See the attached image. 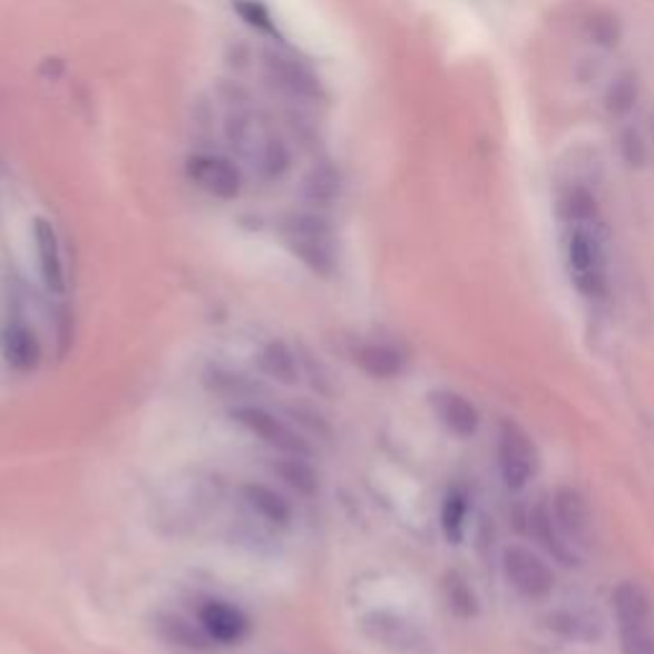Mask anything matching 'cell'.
Here are the masks:
<instances>
[{"label":"cell","instance_id":"2","mask_svg":"<svg viewBox=\"0 0 654 654\" xmlns=\"http://www.w3.org/2000/svg\"><path fill=\"white\" fill-rule=\"evenodd\" d=\"M282 238L286 248L302 261L310 272L330 276L338 266L335 235L328 221L312 213H292L282 223Z\"/></svg>","mask_w":654,"mask_h":654},{"label":"cell","instance_id":"1","mask_svg":"<svg viewBox=\"0 0 654 654\" xmlns=\"http://www.w3.org/2000/svg\"><path fill=\"white\" fill-rule=\"evenodd\" d=\"M228 141L241 159L254 169L261 179H279L290 169V148L284 146L272 128L251 113H235L228 120Z\"/></svg>","mask_w":654,"mask_h":654},{"label":"cell","instance_id":"3","mask_svg":"<svg viewBox=\"0 0 654 654\" xmlns=\"http://www.w3.org/2000/svg\"><path fill=\"white\" fill-rule=\"evenodd\" d=\"M614 614L624 654H654V608L647 590L636 583H618Z\"/></svg>","mask_w":654,"mask_h":654},{"label":"cell","instance_id":"25","mask_svg":"<svg viewBox=\"0 0 654 654\" xmlns=\"http://www.w3.org/2000/svg\"><path fill=\"white\" fill-rule=\"evenodd\" d=\"M445 593H448V604L458 616H463V618L476 616L478 598H476L474 588L468 586L466 578H460V575H456V573L448 575V580H445Z\"/></svg>","mask_w":654,"mask_h":654},{"label":"cell","instance_id":"5","mask_svg":"<svg viewBox=\"0 0 654 654\" xmlns=\"http://www.w3.org/2000/svg\"><path fill=\"white\" fill-rule=\"evenodd\" d=\"M363 634L391 654H430L432 642L420 626L391 612H371L361 622Z\"/></svg>","mask_w":654,"mask_h":654},{"label":"cell","instance_id":"26","mask_svg":"<svg viewBox=\"0 0 654 654\" xmlns=\"http://www.w3.org/2000/svg\"><path fill=\"white\" fill-rule=\"evenodd\" d=\"M304 195H308L312 203H330V199L338 195V174L330 167L312 169L310 177L304 179Z\"/></svg>","mask_w":654,"mask_h":654},{"label":"cell","instance_id":"15","mask_svg":"<svg viewBox=\"0 0 654 654\" xmlns=\"http://www.w3.org/2000/svg\"><path fill=\"white\" fill-rule=\"evenodd\" d=\"M430 401L438 420L452 435H458V438H474L478 432L481 417H478V409L463 394H458V391H435Z\"/></svg>","mask_w":654,"mask_h":654},{"label":"cell","instance_id":"19","mask_svg":"<svg viewBox=\"0 0 654 654\" xmlns=\"http://www.w3.org/2000/svg\"><path fill=\"white\" fill-rule=\"evenodd\" d=\"M258 369L266 379L282 383V387H296L302 379L300 361L282 340H272V343L264 345V351L258 353Z\"/></svg>","mask_w":654,"mask_h":654},{"label":"cell","instance_id":"18","mask_svg":"<svg viewBox=\"0 0 654 654\" xmlns=\"http://www.w3.org/2000/svg\"><path fill=\"white\" fill-rule=\"evenodd\" d=\"M272 474L286 488H292L302 499H312L320 494V476L318 470L308 463V456H286L279 452V458L272 460Z\"/></svg>","mask_w":654,"mask_h":654},{"label":"cell","instance_id":"24","mask_svg":"<svg viewBox=\"0 0 654 654\" xmlns=\"http://www.w3.org/2000/svg\"><path fill=\"white\" fill-rule=\"evenodd\" d=\"M205 387L213 391L215 397H223L228 401L235 399H248L251 394H256L258 387L248 377H243V373H233V371H221L215 369L205 377Z\"/></svg>","mask_w":654,"mask_h":654},{"label":"cell","instance_id":"20","mask_svg":"<svg viewBox=\"0 0 654 654\" xmlns=\"http://www.w3.org/2000/svg\"><path fill=\"white\" fill-rule=\"evenodd\" d=\"M355 363L361 365L363 373H369L371 379L379 381L397 379L399 373L404 371V355H401L397 348L383 343L361 345L359 351H355Z\"/></svg>","mask_w":654,"mask_h":654},{"label":"cell","instance_id":"21","mask_svg":"<svg viewBox=\"0 0 654 654\" xmlns=\"http://www.w3.org/2000/svg\"><path fill=\"white\" fill-rule=\"evenodd\" d=\"M531 529H535V535L539 543L545 545V549L557 560L565 563V565H573L575 563V555H573V543H565L563 529L557 527V521L553 517V509L547 507H537L535 514H531Z\"/></svg>","mask_w":654,"mask_h":654},{"label":"cell","instance_id":"22","mask_svg":"<svg viewBox=\"0 0 654 654\" xmlns=\"http://www.w3.org/2000/svg\"><path fill=\"white\" fill-rule=\"evenodd\" d=\"M466 519H468V494L463 488H450L445 494L442 509H440V525L442 535L448 537V543L460 545L466 535Z\"/></svg>","mask_w":654,"mask_h":654},{"label":"cell","instance_id":"23","mask_svg":"<svg viewBox=\"0 0 654 654\" xmlns=\"http://www.w3.org/2000/svg\"><path fill=\"white\" fill-rule=\"evenodd\" d=\"M549 629L573 642H593L601 636V622L583 612H555L547 618Z\"/></svg>","mask_w":654,"mask_h":654},{"label":"cell","instance_id":"16","mask_svg":"<svg viewBox=\"0 0 654 654\" xmlns=\"http://www.w3.org/2000/svg\"><path fill=\"white\" fill-rule=\"evenodd\" d=\"M241 499L261 521H266V525L290 527L292 507L282 494L274 491V488H269L264 484H243Z\"/></svg>","mask_w":654,"mask_h":654},{"label":"cell","instance_id":"4","mask_svg":"<svg viewBox=\"0 0 654 654\" xmlns=\"http://www.w3.org/2000/svg\"><path fill=\"white\" fill-rule=\"evenodd\" d=\"M568 266L575 286L586 296L606 294V251L601 235L588 225L575 223L568 238Z\"/></svg>","mask_w":654,"mask_h":654},{"label":"cell","instance_id":"8","mask_svg":"<svg viewBox=\"0 0 654 654\" xmlns=\"http://www.w3.org/2000/svg\"><path fill=\"white\" fill-rule=\"evenodd\" d=\"M501 568H504V575H507L509 586L517 593H521L525 598H531V601L547 598L555 588L553 568H549L537 553H531L529 547L511 545L504 549Z\"/></svg>","mask_w":654,"mask_h":654},{"label":"cell","instance_id":"27","mask_svg":"<svg viewBox=\"0 0 654 654\" xmlns=\"http://www.w3.org/2000/svg\"><path fill=\"white\" fill-rule=\"evenodd\" d=\"M238 11L251 26H269V13L258 3H254V0H248V3H238Z\"/></svg>","mask_w":654,"mask_h":654},{"label":"cell","instance_id":"17","mask_svg":"<svg viewBox=\"0 0 654 654\" xmlns=\"http://www.w3.org/2000/svg\"><path fill=\"white\" fill-rule=\"evenodd\" d=\"M553 517L568 539H583L590 527L588 501L575 488H560L553 499Z\"/></svg>","mask_w":654,"mask_h":654},{"label":"cell","instance_id":"6","mask_svg":"<svg viewBox=\"0 0 654 654\" xmlns=\"http://www.w3.org/2000/svg\"><path fill=\"white\" fill-rule=\"evenodd\" d=\"M231 417L243 427V430L251 432L254 438H258L276 452H286V456H310V442L264 407L238 404L231 412Z\"/></svg>","mask_w":654,"mask_h":654},{"label":"cell","instance_id":"10","mask_svg":"<svg viewBox=\"0 0 654 654\" xmlns=\"http://www.w3.org/2000/svg\"><path fill=\"white\" fill-rule=\"evenodd\" d=\"M264 75L269 85L292 100H318L320 80L308 65L296 62L294 57L269 51L264 55Z\"/></svg>","mask_w":654,"mask_h":654},{"label":"cell","instance_id":"9","mask_svg":"<svg viewBox=\"0 0 654 654\" xmlns=\"http://www.w3.org/2000/svg\"><path fill=\"white\" fill-rule=\"evenodd\" d=\"M197 622L217 647H238L251 634V618L246 612L225 598H207L205 604H199Z\"/></svg>","mask_w":654,"mask_h":654},{"label":"cell","instance_id":"13","mask_svg":"<svg viewBox=\"0 0 654 654\" xmlns=\"http://www.w3.org/2000/svg\"><path fill=\"white\" fill-rule=\"evenodd\" d=\"M33 248H37L39 274L43 286H47L51 294H65L67 272L62 246H59L57 228L47 221V217H37V221H33Z\"/></svg>","mask_w":654,"mask_h":654},{"label":"cell","instance_id":"7","mask_svg":"<svg viewBox=\"0 0 654 654\" xmlns=\"http://www.w3.org/2000/svg\"><path fill=\"white\" fill-rule=\"evenodd\" d=\"M499 470L509 491H521L537 470V450L525 427L504 420L499 427Z\"/></svg>","mask_w":654,"mask_h":654},{"label":"cell","instance_id":"12","mask_svg":"<svg viewBox=\"0 0 654 654\" xmlns=\"http://www.w3.org/2000/svg\"><path fill=\"white\" fill-rule=\"evenodd\" d=\"M0 355H3L6 365L13 373L29 377V373L39 369L43 359V348L37 330L23 320L8 322L3 333H0Z\"/></svg>","mask_w":654,"mask_h":654},{"label":"cell","instance_id":"11","mask_svg":"<svg viewBox=\"0 0 654 654\" xmlns=\"http://www.w3.org/2000/svg\"><path fill=\"white\" fill-rule=\"evenodd\" d=\"M189 179L217 199H235L241 195V169L221 154H197L187 164Z\"/></svg>","mask_w":654,"mask_h":654},{"label":"cell","instance_id":"14","mask_svg":"<svg viewBox=\"0 0 654 654\" xmlns=\"http://www.w3.org/2000/svg\"><path fill=\"white\" fill-rule=\"evenodd\" d=\"M154 632L159 640L167 644V647L187 654H213L217 644L207 636V632L199 626V622H192V618L182 614H156L154 618Z\"/></svg>","mask_w":654,"mask_h":654}]
</instances>
